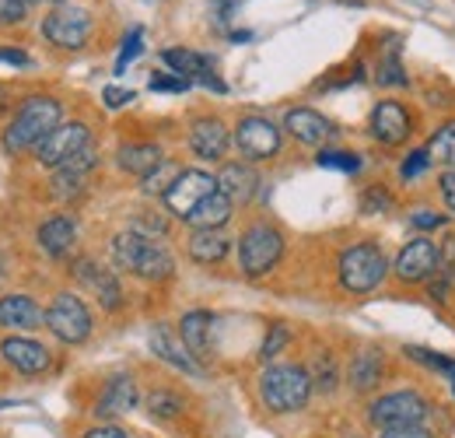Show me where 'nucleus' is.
Listing matches in <instances>:
<instances>
[{
  "instance_id": "f257e3e1",
  "label": "nucleus",
  "mask_w": 455,
  "mask_h": 438,
  "mask_svg": "<svg viewBox=\"0 0 455 438\" xmlns=\"http://www.w3.org/2000/svg\"><path fill=\"white\" fill-rule=\"evenodd\" d=\"M109 253H113V264L119 271L140 277V280H169L172 271H175V260H172L169 249L158 239H148L133 228L116 231L113 242H109Z\"/></svg>"
},
{
  "instance_id": "f03ea898",
  "label": "nucleus",
  "mask_w": 455,
  "mask_h": 438,
  "mask_svg": "<svg viewBox=\"0 0 455 438\" xmlns=\"http://www.w3.org/2000/svg\"><path fill=\"white\" fill-rule=\"evenodd\" d=\"M63 119V106L53 95H32L21 102L18 116L7 123L4 130V151L21 155V151H36Z\"/></svg>"
},
{
  "instance_id": "7ed1b4c3",
  "label": "nucleus",
  "mask_w": 455,
  "mask_h": 438,
  "mask_svg": "<svg viewBox=\"0 0 455 438\" xmlns=\"http://www.w3.org/2000/svg\"><path fill=\"white\" fill-rule=\"evenodd\" d=\"M312 376L301 365H270L259 376V400L274 414H294L308 403L312 396Z\"/></svg>"
},
{
  "instance_id": "20e7f679",
  "label": "nucleus",
  "mask_w": 455,
  "mask_h": 438,
  "mask_svg": "<svg viewBox=\"0 0 455 438\" xmlns=\"http://www.w3.org/2000/svg\"><path fill=\"white\" fill-rule=\"evenodd\" d=\"M337 274H340V284L350 295H368V291H375L386 280L389 260H386L382 246H375V242H354V246H347L340 253Z\"/></svg>"
},
{
  "instance_id": "39448f33",
  "label": "nucleus",
  "mask_w": 455,
  "mask_h": 438,
  "mask_svg": "<svg viewBox=\"0 0 455 438\" xmlns=\"http://www.w3.org/2000/svg\"><path fill=\"white\" fill-rule=\"evenodd\" d=\"M284 256V235L267 224V221H256L242 231L238 239V267L245 277H263L270 274Z\"/></svg>"
},
{
  "instance_id": "423d86ee",
  "label": "nucleus",
  "mask_w": 455,
  "mask_h": 438,
  "mask_svg": "<svg viewBox=\"0 0 455 438\" xmlns=\"http://www.w3.org/2000/svg\"><path fill=\"white\" fill-rule=\"evenodd\" d=\"M427 414H431V403L417 389H396V393H386V396L368 403V421L379 432L382 428H403V425H420V421H427Z\"/></svg>"
},
{
  "instance_id": "0eeeda50",
  "label": "nucleus",
  "mask_w": 455,
  "mask_h": 438,
  "mask_svg": "<svg viewBox=\"0 0 455 438\" xmlns=\"http://www.w3.org/2000/svg\"><path fill=\"white\" fill-rule=\"evenodd\" d=\"M46 329L63 344H84L92 333V312L77 295L60 291L46 309Z\"/></svg>"
},
{
  "instance_id": "6e6552de",
  "label": "nucleus",
  "mask_w": 455,
  "mask_h": 438,
  "mask_svg": "<svg viewBox=\"0 0 455 438\" xmlns=\"http://www.w3.org/2000/svg\"><path fill=\"white\" fill-rule=\"evenodd\" d=\"M92 28H95L92 14L84 7H74V4H60L43 21V36L60 50H81L92 39Z\"/></svg>"
},
{
  "instance_id": "1a4fd4ad",
  "label": "nucleus",
  "mask_w": 455,
  "mask_h": 438,
  "mask_svg": "<svg viewBox=\"0 0 455 438\" xmlns=\"http://www.w3.org/2000/svg\"><path fill=\"white\" fill-rule=\"evenodd\" d=\"M211 193H218V175H211L204 168H186V172L175 175V182L165 190L162 200H165V207H169L175 218L186 221Z\"/></svg>"
},
{
  "instance_id": "9d476101",
  "label": "nucleus",
  "mask_w": 455,
  "mask_h": 438,
  "mask_svg": "<svg viewBox=\"0 0 455 438\" xmlns=\"http://www.w3.org/2000/svg\"><path fill=\"white\" fill-rule=\"evenodd\" d=\"M88 144H92L88 123L70 119V123H60L57 130L36 148V158H39V165H46V168H60L63 162H70L77 151H84Z\"/></svg>"
},
{
  "instance_id": "9b49d317",
  "label": "nucleus",
  "mask_w": 455,
  "mask_h": 438,
  "mask_svg": "<svg viewBox=\"0 0 455 438\" xmlns=\"http://www.w3.org/2000/svg\"><path fill=\"white\" fill-rule=\"evenodd\" d=\"M235 144L249 162H267L281 151V130L267 116H245L235 126Z\"/></svg>"
},
{
  "instance_id": "f8f14e48",
  "label": "nucleus",
  "mask_w": 455,
  "mask_h": 438,
  "mask_svg": "<svg viewBox=\"0 0 455 438\" xmlns=\"http://www.w3.org/2000/svg\"><path fill=\"white\" fill-rule=\"evenodd\" d=\"M438 267H442V249L431 239L417 235V239H410L399 249L393 271H396V277L403 284H424V280H431V277L438 274Z\"/></svg>"
},
{
  "instance_id": "ddd939ff",
  "label": "nucleus",
  "mask_w": 455,
  "mask_h": 438,
  "mask_svg": "<svg viewBox=\"0 0 455 438\" xmlns=\"http://www.w3.org/2000/svg\"><path fill=\"white\" fill-rule=\"evenodd\" d=\"M74 277L81 280V288H88V291L99 298V305H102L106 312H116V309L123 305L119 277H116L113 271H106V267H99L95 260H88V256L74 260Z\"/></svg>"
},
{
  "instance_id": "4468645a",
  "label": "nucleus",
  "mask_w": 455,
  "mask_h": 438,
  "mask_svg": "<svg viewBox=\"0 0 455 438\" xmlns=\"http://www.w3.org/2000/svg\"><path fill=\"white\" fill-rule=\"evenodd\" d=\"M228 144H231V134H228V126L218 116H200V119H193V126H189V151H193L196 158H204V162H221Z\"/></svg>"
},
{
  "instance_id": "2eb2a0df",
  "label": "nucleus",
  "mask_w": 455,
  "mask_h": 438,
  "mask_svg": "<svg viewBox=\"0 0 455 438\" xmlns=\"http://www.w3.org/2000/svg\"><path fill=\"white\" fill-rule=\"evenodd\" d=\"M410 126H413L410 112L403 110L399 102H393V99L379 102V106L371 110V119H368L371 137H375L379 144H386V148H396V144H403V141L410 137Z\"/></svg>"
},
{
  "instance_id": "dca6fc26",
  "label": "nucleus",
  "mask_w": 455,
  "mask_h": 438,
  "mask_svg": "<svg viewBox=\"0 0 455 438\" xmlns=\"http://www.w3.org/2000/svg\"><path fill=\"white\" fill-rule=\"evenodd\" d=\"M148 344H151V351L172 365V369H179V372H186V376H204V365L189 354V347L182 344V337H175L165 323H155L151 333H148Z\"/></svg>"
},
{
  "instance_id": "f3484780",
  "label": "nucleus",
  "mask_w": 455,
  "mask_h": 438,
  "mask_svg": "<svg viewBox=\"0 0 455 438\" xmlns=\"http://www.w3.org/2000/svg\"><path fill=\"white\" fill-rule=\"evenodd\" d=\"M92 168H99V151L88 144V148L77 151L70 162H63L60 168H53V197H57V200L77 197V193L84 190V179H88Z\"/></svg>"
},
{
  "instance_id": "a211bd4d",
  "label": "nucleus",
  "mask_w": 455,
  "mask_h": 438,
  "mask_svg": "<svg viewBox=\"0 0 455 438\" xmlns=\"http://www.w3.org/2000/svg\"><path fill=\"white\" fill-rule=\"evenodd\" d=\"M0 358L11 365V369H18V372H25V376H39V372H46L50 369V351L39 344V340H28V337H7L4 344H0Z\"/></svg>"
},
{
  "instance_id": "6ab92c4d",
  "label": "nucleus",
  "mask_w": 455,
  "mask_h": 438,
  "mask_svg": "<svg viewBox=\"0 0 455 438\" xmlns=\"http://www.w3.org/2000/svg\"><path fill=\"white\" fill-rule=\"evenodd\" d=\"M284 130L298 144H308V148H319V144H326L337 134L333 123L315 110H291L284 116Z\"/></svg>"
},
{
  "instance_id": "aec40b11",
  "label": "nucleus",
  "mask_w": 455,
  "mask_h": 438,
  "mask_svg": "<svg viewBox=\"0 0 455 438\" xmlns=\"http://www.w3.org/2000/svg\"><path fill=\"white\" fill-rule=\"evenodd\" d=\"M162 60L172 67V74H179V77H186V81H200V85H207V88H214V92H225V85L218 81V77H211V70H214V60L204 53H196V50H165Z\"/></svg>"
},
{
  "instance_id": "412c9836",
  "label": "nucleus",
  "mask_w": 455,
  "mask_h": 438,
  "mask_svg": "<svg viewBox=\"0 0 455 438\" xmlns=\"http://www.w3.org/2000/svg\"><path fill=\"white\" fill-rule=\"evenodd\" d=\"M211 329H214V316L207 309H193V312H186L179 320V337H182V344L189 347V354L200 365L211 358Z\"/></svg>"
},
{
  "instance_id": "4be33fe9",
  "label": "nucleus",
  "mask_w": 455,
  "mask_h": 438,
  "mask_svg": "<svg viewBox=\"0 0 455 438\" xmlns=\"http://www.w3.org/2000/svg\"><path fill=\"white\" fill-rule=\"evenodd\" d=\"M165 151L158 148V144H151V141H133V144H123L119 151H116V165L123 168V172H130V175H137V179H148L158 165H165Z\"/></svg>"
},
{
  "instance_id": "5701e85b",
  "label": "nucleus",
  "mask_w": 455,
  "mask_h": 438,
  "mask_svg": "<svg viewBox=\"0 0 455 438\" xmlns=\"http://www.w3.org/2000/svg\"><path fill=\"white\" fill-rule=\"evenodd\" d=\"M0 327L4 329H39L46 327V312L28 295H4L0 298Z\"/></svg>"
},
{
  "instance_id": "b1692460",
  "label": "nucleus",
  "mask_w": 455,
  "mask_h": 438,
  "mask_svg": "<svg viewBox=\"0 0 455 438\" xmlns=\"http://www.w3.org/2000/svg\"><path fill=\"white\" fill-rule=\"evenodd\" d=\"M256 186H259V175L256 168L245 162H228L221 172H218V190L225 193L231 204H245L256 197Z\"/></svg>"
},
{
  "instance_id": "393cba45",
  "label": "nucleus",
  "mask_w": 455,
  "mask_h": 438,
  "mask_svg": "<svg viewBox=\"0 0 455 438\" xmlns=\"http://www.w3.org/2000/svg\"><path fill=\"white\" fill-rule=\"evenodd\" d=\"M133 407H137V383L130 376H113L95 403V414L99 418H123Z\"/></svg>"
},
{
  "instance_id": "a878e982",
  "label": "nucleus",
  "mask_w": 455,
  "mask_h": 438,
  "mask_svg": "<svg viewBox=\"0 0 455 438\" xmlns=\"http://www.w3.org/2000/svg\"><path fill=\"white\" fill-rule=\"evenodd\" d=\"M74 242H77V224H74V218L53 215V218H46L39 224V246H43V253L67 256L74 249Z\"/></svg>"
},
{
  "instance_id": "bb28decb",
  "label": "nucleus",
  "mask_w": 455,
  "mask_h": 438,
  "mask_svg": "<svg viewBox=\"0 0 455 438\" xmlns=\"http://www.w3.org/2000/svg\"><path fill=\"white\" fill-rule=\"evenodd\" d=\"M186 249H189V256H193L196 264L207 267V264H221L231 246H228V239L218 231V228H193Z\"/></svg>"
},
{
  "instance_id": "cd10ccee",
  "label": "nucleus",
  "mask_w": 455,
  "mask_h": 438,
  "mask_svg": "<svg viewBox=\"0 0 455 438\" xmlns=\"http://www.w3.org/2000/svg\"><path fill=\"white\" fill-rule=\"evenodd\" d=\"M382 376H386V358H382V351H361V354L350 361V385H354L357 393L375 389V385L382 383Z\"/></svg>"
},
{
  "instance_id": "c85d7f7f",
  "label": "nucleus",
  "mask_w": 455,
  "mask_h": 438,
  "mask_svg": "<svg viewBox=\"0 0 455 438\" xmlns=\"http://www.w3.org/2000/svg\"><path fill=\"white\" fill-rule=\"evenodd\" d=\"M231 211H235V204L218 190V193H211L186 221H189L193 228H218V231H221L228 221H231Z\"/></svg>"
},
{
  "instance_id": "c756f323",
  "label": "nucleus",
  "mask_w": 455,
  "mask_h": 438,
  "mask_svg": "<svg viewBox=\"0 0 455 438\" xmlns=\"http://www.w3.org/2000/svg\"><path fill=\"white\" fill-rule=\"evenodd\" d=\"M427 158L431 165H442V168H455V119L442 123L427 144Z\"/></svg>"
},
{
  "instance_id": "7c9ffc66",
  "label": "nucleus",
  "mask_w": 455,
  "mask_h": 438,
  "mask_svg": "<svg viewBox=\"0 0 455 438\" xmlns=\"http://www.w3.org/2000/svg\"><path fill=\"white\" fill-rule=\"evenodd\" d=\"M148 414H151L155 421H175V418L182 414V396H175L169 389H155V393L148 396Z\"/></svg>"
},
{
  "instance_id": "2f4dec72",
  "label": "nucleus",
  "mask_w": 455,
  "mask_h": 438,
  "mask_svg": "<svg viewBox=\"0 0 455 438\" xmlns=\"http://www.w3.org/2000/svg\"><path fill=\"white\" fill-rule=\"evenodd\" d=\"M379 85H389V88H403V85H410V77H406V70H403V60H399V46H389L382 60H379Z\"/></svg>"
},
{
  "instance_id": "473e14b6",
  "label": "nucleus",
  "mask_w": 455,
  "mask_h": 438,
  "mask_svg": "<svg viewBox=\"0 0 455 438\" xmlns=\"http://www.w3.org/2000/svg\"><path fill=\"white\" fill-rule=\"evenodd\" d=\"M308 376H312V385H315V389H323V393H333L337 383H340V376H337V361H333L330 354H319Z\"/></svg>"
},
{
  "instance_id": "72a5a7b5",
  "label": "nucleus",
  "mask_w": 455,
  "mask_h": 438,
  "mask_svg": "<svg viewBox=\"0 0 455 438\" xmlns=\"http://www.w3.org/2000/svg\"><path fill=\"white\" fill-rule=\"evenodd\" d=\"M287 344H291V329H287L284 323H274V327H270V333H267V340L259 344V358H263V361H274V358L284 351Z\"/></svg>"
},
{
  "instance_id": "f704fd0d",
  "label": "nucleus",
  "mask_w": 455,
  "mask_h": 438,
  "mask_svg": "<svg viewBox=\"0 0 455 438\" xmlns=\"http://www.w3.org/2000/svg\"><path fill=\"white\" fill-rule=\"evenodd\" d=\"M406 354H410V358H417L420 365L435 369V372H445V376H449V379L455 383V361H452V358H442V354H435V351H424V347H406Z\"/></svg>"
},
{
  "instance_id": "c9c22d12",
  "label": "nucleus",
  "mask_w": 455,
  "mask_h": 438,
  "mask_svg": "<svg viewBox=\"0 0 455 438\" xmlns=\"http://www.w3.org/2000/svg\"><path fill=\"white\" fill-rule=\"evenodd\" d=\"M315 162L323 168H340V172H357L361 168V155H350V151H319Z\"/></svg>"
},
{
  "instance_id": "e433bc0d",
  "label": "nucleus",
  "mask_w": 455,
  "mask_h": 438,
  "mask_svg": "<svg viewBox=\"0 0 455 438\" xmlns=\"http://www.w3.org/2000/svg\"><path fill=\"white\" fill-rule=\"evenodd\" d=\"M175 175H179V172L172 168V162L158 165V168H155V172L144 179V193H162V197H165V190L175 182Z\"/></svg>"
},
{
  "instance_id": "4c0bfd02",
  "label": "nucleus",
  "mask_w": 455,
  "mask_h": 438,
  "mask_svg": "<svg viewBox=\"0 0 455 438\" xmlns=\"http://www.w3.org/2000/svg\"><path fill=\"white\" fill-rule=\"evenodd\" d=\"M130 228H133V231H140V235H148V239H158V235H165V231H169V221L155 218V211H140V218H133Z\"/></svg>"
},
{
  "instance_id": "58836bf2",
  "label": "nucleus",
  "mask_w": 455,
  "mask_h": 438,
  "mask_svg": "<svg viewBox=\"0 0 455 438\" xmlns=\"http://www.w3.org/2000/svg\"><path fill=\"white\" fill-rule=\"evenodd\" d=\"M140 43H144V32H140V28H133V32L123 39V50H119V60H116V74H123L126 63L140 53Z\"/></svg>"
},
{
  "instance_id": "ea45409f",
  "label": "nucleus",
  "mask_w": 455,
  "mask_h": 438,
  "mask_svg": "<svg viewBox=\"0 0 455 438\" xmlns=\"http://www.w3.org/2000/svg\"><path fill=\"white\" fill-rule=\"evenodd\" d=\"M427 165H431V158H427V148L410 151V155H406V162L399 165V175H403V179H417L420 172H427Z\"/></svg>"
},
{
  "instance_id": "a19ab883",
  "label": "nucleus",
  "mask_w": 455,
  "mask_h": 438,
  "mask_svg": "<svg viewBox=\"0 0 455 438\" xmlns=\"http://www.w3.org/2000/svg\"><path fill=\"white\" fill-rule=\"evenodd\" d=\"M28 14V0H0V25H21Z\"/></svg>"
},
{
  "instance_id": "79ce46f5",
  "label": "nucleus",
  "mask_w": 455,
  "mask_h": 438,
  "mask_svg": "<svg viewBox=\"0 0 455 438\" xmlns=\"http://www.w3.org/2000/svg\"><path fill=\"white\" fill-rule=\"evenodd\" d=\"M379 438H435V432L420 421V425H403V428H382Z\"/></svg>"
},
{
  "instance_id": "37998d69",
  "label": "nucleus",
  "mask_w": 455,
  "mask_h": 438,
  "mask_svg": "<svg viewBox=\"0 0 455 438\" xmlns=\"http://www.w3.org/2000/svg\"><path fill=\"white\" fill-rule=\"evenodd\" d=\"M189 81L179 77V74H155L151 77V92H186Z\"/></svg>"
},
{
  "instance_id": "c03bdc74",
  "label": "nucleus",
  "mask_w": 455,
  "mask_h": 438,
  "mask_svg": "<svg viewBox=\"0 0 455 438\" xmlns=\"http://www.w3.org/2000/svg\"><path fill=\"white\" fill-rule=\"evenodd\" d=\"M102 102H106L109 110H123V106L133 102V92H130V88H116V85H109V88L102 92Z\"/></svg>"
},
{
  "instance_id": "a18cd8bd",
  "label": "nucleus",
  "mask_w": 455,
  "mask_h": 438,
  "mask_svg": "<svg viewBox=\"0 0 455 438\" xmlns=\"http://www.w3.org/2000/svg\"><path fill=\"white\" fill-rule=\"evenodd\" d=\"M393 200H389V193H382L379 186L375 190H368L364 193V200H361V207H364V215H375V211H386Z\"/></svg>"
},
{
  "instance_id": "49530a36",
  "label": "nucleus",
  "mask_w": 455,
  "mask_h": 438,
  "mask_svg": "<svg viewBox=\"0 0 455 438\" xmlns=\"http://www.w3.org/2000/svg\"><path fill=\"white\" fill-rule=\"evenodd\" d=\"M438 186H442V197H445V204H449V211L455 215V168H445L442 172V179H438Z\"/></svg>"
},
{
  "instance_id": "de8ad7c7",
  "label": "nucleus",
  "mask_w": 455,
  "mask_h": 438,
  "mask_svg": "<svg viewBox=\"0 0 455 438\" xmlns=\"http://www.w3.org/2000/svg\"><path fill=\"white\" fill-rule=\"evenodd\" d=\"M413 224H417V228H424V231H431V228H442V224H445V215H435V211H417V215H413Z\"/></svg>"
},
{
  "instance_id": "09e8293b",
  "label": "nucleus",
  "mask_w": 455,
  "mask_h": 438,
  "mask_svg": "<svg viewBox=\"0 0 455 438\" xmlns=\"http://www.w3.org/2000/svg\"><path fill=\"white\" fill-rule=\"evenodd\" d=\"M84 438H126V432H123V428H116V425H99V428L84 432Z\"/></svg>"
},
{
  "instance_id": "8fccbe9b",
  "label": "nucleus",
  "mask_w": 455,
  "mask_h": 438,
  "mask_svg": "<svg viewBox=\"0 0 455 438\" xmlns=\"http://www.w3.org/2000/svg\"><path fill=\"white\" fill-rule=\"evenodd\" d=\"M442 264H449L455 271V231H449L445 242H442Z\"/></svg>"
},
{
  "instance_id": "3c124183",
  "label": "nucleus",
  "mask_w": 455,
  "mask_h": 438,
  "mask_svg": "<svg viewBox=\"0 0 455 438\" xmlns=\"http://www.w3.org/2000/svg\"><path fill=\"white\" fill-rule=\"evenodd\" d=\"M0 60H4V63H14V67H28V63H32L28 56L18 53V50H0Z\"/></svg>"
},
{
  "instance_id": "603ef678",
  "label": "nucleus",
  "mask_w": 455,
  "mask_h": 438,
  "mask_svg": "<svg viewBox=\"0 0 455 438\" xmlns=\"http://www.w3.org/2000/svg\"><path fill=\"white\" fill-rule=\"evenodd\" d=\"M36 4H39V0H36ZM43 4H57L60 7V4H67V0H43Z\"/></svg>"
},
{
  "instance_id": "864d4df0",
  "label": "nucleus",
  "mask_w": 455,
  "mask_h": 438,
  "mask_svg": "<svg viewBox=\"0 0 455 438\" xmlns=\"http://www.w3.org/2000/svg\"><path fill=\"white\" fill-rule=\"evenodd\" d=\"M0 407H7V403H4V400H0Z\"/></svg>"
}]
</instances>
